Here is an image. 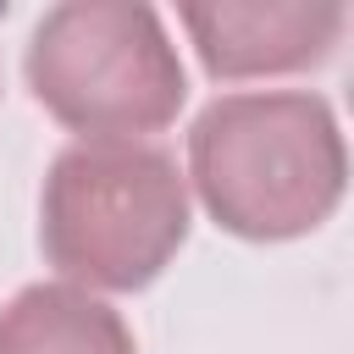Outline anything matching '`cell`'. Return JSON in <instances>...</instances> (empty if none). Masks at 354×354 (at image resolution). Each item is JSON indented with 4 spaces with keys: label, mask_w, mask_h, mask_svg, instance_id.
Masks as SVG:
<instances>
[{
    "label": "cell",
    "mask_w": 354,
    "mask_h": 354,
    "mask_svg": "<svg viewBox=\"0 0 354 354\" xmlns=\"http://www.w3.org/2000/svg\"><path fill=\"white\" fill-rule=\"evenodd\" d=\"M210 77H271L321 66L348 11L337 0H210L177 11Z\"/></svg>",
    "instance_id": "4"
},
{
    "label": "cell",
    "mask_w": 354,
    "mask_h": 354,
    "mask_svg": "<svg viewBox=\"0 0 354 354\" xmlns=\"http://www.w3.org/2000/svg\"><path fill=\"white\" fill-rule=\"evenodd\" d=\"M0 354H138V343L88 288L28 282L0 304Z\"/></svg>",
    "instance_id": "5"
},
{
    "label": "cell",
    "mask_w": 354,
    "mask_h": 354,
    "mask_svg": "<svg viewBox=\"0 0 354 354\" xmlns=\"http://www.w3.org/2000/svg\"><path fill=\"white\" fill-rule=\"evenodd\" d=\"M183 243L188 183L160 144L83 138L50 160L39 188V249L72 288L138 293Z\"/></svg>",
    "instance_id": "2"
},
{
    "label": "cell",
    "mask_w": 354,
    "mask_h": 354,
    "mask_svg": "<svg viewBox=\"0 0 354 354\" xmlns=\"http://www.w3.org/2000/svg\"><path fill=\"white\" fill-rule=\"evenodd\" d=\"M33 100L83 138H138L177 122L188 72L155 6L144 0H61L22 50Z\"/></svg>",
    "instance_id": "3"
},
{
    "label": "cell",
    "mask_w": 354,
    "mask_h": 354,
    "mask_svg": "<svg viewBox=\"0 0 354 354\" xmlns=\"http://www.w3.org/2000/svg\"><path fill=\"white\" fill-rule=\"evenodd\" d=\"M216 227L249 243L315 232L348 183L337 116L310 88L216 94L188 127V177Z\"/></svg>",
    "instance_id": "1"
}]
</instances>
